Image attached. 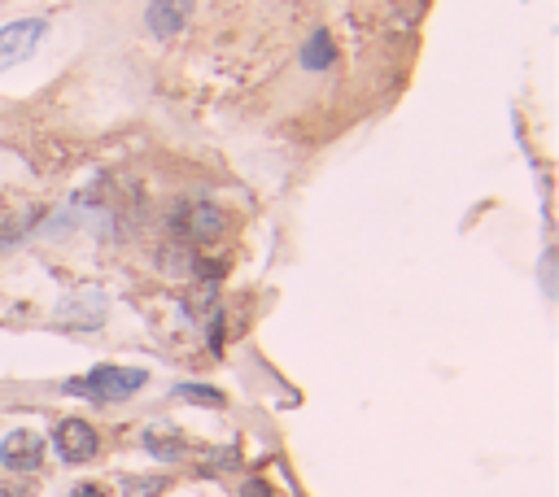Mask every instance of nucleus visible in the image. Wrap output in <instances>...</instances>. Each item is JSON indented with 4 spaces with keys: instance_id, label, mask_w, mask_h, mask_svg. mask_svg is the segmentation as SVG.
I'll list each match as a JSON object with an SVG mask.
<instances>
[{
    "instance_id": "nucleus-1",
    "label": "nucleus",
    "mask_w": 559,
    "mask_h": 497,
    "mask_svg": "<svg viewBox=\"0 0 559 497\" xmlns=\"http://www.w3.org/2000/svg\"><path fill=\"white\" fill-rule=\"evenodd\" d=\"M149 375L140 367H97L83 380H66V393H79V397H92V402H123L132 397L136 389H145Z\"/></svg>"
},
{
    "instance_id": "nucleus-2",
    "label": "nucleus",
    "mask_w": 559,
    "mask_h": 497,
    "mask_svg": "<svg viewBox=\"0 0 559 497\" xmlns=\"http://www.w3.org/2000/svg\"><path fill=\"white\" fill-rule=\"evenodd\" d=\"M44 31H49V22H44V18H18V22H9V27L0 31V70L27 62L35 48H40Z\"/></svg>"
},
{
    "instance_id": "nucleus-3",
    "label": "nucleus",
    "mask_w": 559,
    "mask_h": 497,
    "mask_svg": "<svg viewBox=\"0 0 559 497\" xmlns=\"http://www.w3.org/2000/svg\"><path fill=\"white\" fill-rule=\"evenodd\" d=\"M53 445H57V454L66 458V463H92L101 450V436L92 423H83V419H66V423H57V436H53Z\"/></svg>"
},
{
    "instance_id": "nucleus-4",
    "label": "nucleus",
    "mask_w": 559,
    "mask_h": 497,
    "mask_svg": "<svg viewBox=\"0 0 559 497\" xmlns=\"http://www.w3.org/2000/svg\"><path fill=\"white\" fill-rule=\"evenodd\" d=\"M44 463V436L40 432H27V428H18V432H9L5 441H0V467H9V471H40Z\"/></svg>"
},
{
    "instance_id": "nucleus-5",
    "label": "nucleus",
    "mask_w": 559,
    "mask_h": 497,
    "mask_svg": "<svg viewBox=\"0 0 559 497\" xmlns=\"http://www.w3.org/2000/svg\"><path fill=\"white\" fill-rule=\"evenodd\" d=\"M188 9H193V0H153L149 5V31L162 35V40L175 35V31H184Z\"/></svg>"
},
{
    "instance_id": "nucleus-6",
    "label": "nucleus",
    "mask_w": 559,
    "mask_h": 497,
    "mask_svg": "<svg viewBox=\"0 0 559 497\" xmlns=\"http://www.w3.org/2000/svg\"><path fill=\"white\" fill-rule=\"evenodd\" d=\"M180 232L193 236V240H206V236H219L223 232V214L210 210V205H188L180 214Z\"/></svg>"
},
{
    "instance_id": "nucleus-7",
    "label": "nucleus",
    "mask_w": 559,
    "mask_h": 497,
    "mask_svg": "<svg viewBox=\"0 0 559 497\" xmlns=\"http://www.w3.org/2000/svg\"><path fill=\"white\" fill-rule=\"evenodd\" d=\"M332 62H337V44H332L328 31H315L311 40H306V48H302V66L306 70H328Z\"/></svg>"
},
{
    "instance_id": "nucleus-8",
    "label": "nucleus",
    "mask_w": 559,
    "mask_h": 497,
    "mask_svg": "<svg viewBox=\"0 0 559 497\" xmlns=\"http://www.w3.org/2000/svg\"><path fill=\"white\" fill-rule=\"evenodd\" d=\"M145 450L166 458V463H175V458H184V441L180 436H166V432H145Z\"/></svg>"
},
{
    "instance_id": "nucleus-9",
    "label": "nucleus",
    "mask_w": 559,
    "mask_h": 497,
    "mask_svg": "<svg viewBox=\"0 0 559 497\" xmlns=\"http://www.w3.org/2000/svg\"><path fill=\"white\" fill-rule=\"evenodd\" d=\"M166 489H171L166 476H136V480L123 484V497H162Z\"/></svg>"
},
{
    "instance_id": "nucleus-10",
    "label": "nucleus",
    "mask_w": 559,
    "mask_h": 497,
    "mask_svg": "<svg viewBox=\"0 0 559 497\" xmlns=\"http://www.w3.org/2000/svg\"><path fill=\"white\" fill-rule=\"evenodd\" d=\"M175 397H188V402H201V406H223V393L214 389H201V384H180Z\"/></svg>"
},
{
    "instance_id": "nucleus-11",
    "label": "nucleus",
    "mask_w": 559,
    "mask_h": 497,
    "mask_svg": "<svg viewBox=\"0 0 559 497\" xmlns=\"http://www.w3.org/2000/svg\"><path fill=\"white\" fill-rule=\"evenodd\" d=\"M241 497H276V493H271V484H267V480L249 476V480L241 484Z\"/></svg>"
},
{
    "instance_id": "nucleus-12",
    "label": "nucleus",
    "mask_w": 559,
    "mask_h": 497,
    "mask_svg": "<svg viewBox=\"0 0 559 497\" xmlns=\"http://www.w3.org/2000/svg\"><path fill=\"white\" fill-rule=\"evenodd\" d=\"M70 497H105V493L97 489V484H79V489H75V493H70Z\"/></svg>"
},
{
    "instance_id": "nucleus-13",
    "label": "nucleus",
    "mask_w": 559,
    "mask_h": 497,
    "mask_svg": "<svg viewBox=\"0 0 559 497\" xmlns=\"http://www.w3.org/2000/svg\"><path fill=\"white\" fill-rule=\"evenodd\" d=\"M0 497H22V489H14V484H0Z\"/></svg>"
}]
</instances>
